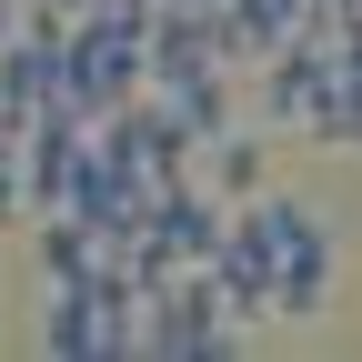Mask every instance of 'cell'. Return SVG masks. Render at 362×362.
<instances>
[{
  "instance_id": "277c9868",
  "label": "cell",
  "mask_w": 362,
  "mask_h": 362,
  "mask_svg": "<svg viewBox=\"0 0 362 362\" xmlns=\"http://www.w3.org/2000/svg\"><path fill=\"white\" fill-rule=\"evenodd\" d=\"M151 90V101L171 111V131H181V141H221V131H232V71H192V81H141Z\"/></svg>"
},
{
  "instance_id": "6da1fadb",
  "label": "cell",
  "mask_w": 362,
  "mask_h": 362,
  "mask_svg": "<svg viewBox=\"0 0 362 362\" xmlns=\"http://www.w3.org/2000/svg\"><path fill=\"white\" fill-rule=\"evenodd\" d=\"M232 232L252 242L262 262V312L272 322H312V312L332 302V232L312 202H282V192H252L232 211Z\"/></svg>"
},
{
  "instance_id": "5b68a950",
  "label": "cell",
  "mask_w": 362,
  "mask_h": 362,
  "mask_svg": "<svg viewBox=\"0 0 362 362\" xmlns=\"http://www.w3.org/2000/svg\"><path fill=\"white\" fill-rule=\"evenodd\" d=\"M202 151H211V202H252L262 171H272V151L242 141V131H221V141H202Z\"/></svg>"
},
{
  "instance_id": "3957f363",
  "label": "cell",
  "mask_w": 362,
  "mask_h": 362,
  "mask_svg": "<svg viewBox=\"0 0 362 362\" xmlns=\"http://www.w3.org/2000/svg\"><path fill=\"white\" fill-rule=\"evenodd\" d=\"M312 141L362 151V30H332V81H322V111H312Z\"/></svg>"
},
{
  "instance_id": "8992f818",
  "label": "cell",
  "mask_w": 362,
  "mask_h": 362,
  "mask_svg": "<svg viewBox=\"0 0 362 362\" xmlns=\"http://www.w3.org/2000/svg\"><path fill=\"white\" fill-rule=\"evenodd\" d=\"M11 30H21V0H0V40H11Z\"/></svg>"
},
{
  "instance_id": "52a82bcc",
  "label": "cell",
  "mask_w": 362,
  "mask_h": 362,
  "mask_svg": "<svg viewBox=\"0 0 362 362\" xmlns=\"http://www.w3.org/2000/svg\"><path fill=\"white\" fill-rule=\"evenodd\" d=\"M40 11H90V0H40Z\"/></svg>"
},
{
  "instance_id": "7a4b0ae2",
  "label": "cell",
  "mask_w": 362,
  "mask_h": 362,
  "mask_svg": "<svg viewBox=\"0 0 362 362\" xmlns=\"http://www.w3.org/2000/svg\"><path fill=\"white\" fill-rule=\"evenodd\" d=\"M71 111L101 121L111 101H131L141 90V61H151V0H90V11H71Z\"/></svg>"
}]
</instances>
